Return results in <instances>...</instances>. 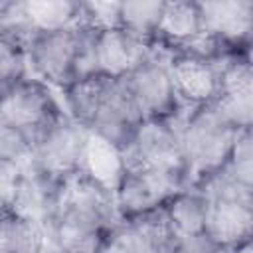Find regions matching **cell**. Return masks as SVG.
I'll return each mask as SVG.
<instances>
[{"mask_svg":"<svg viewBox=\"0 0 253 253\" xmlns=\"http://www.w3.org/2000/svg\"><path fill=\"white\" fill-rule=\"evenodd\" d=\"M59 184L61 180L38 170L28 162L24 166V174H22V182L18 188L12 213L45 225L55 210Z\"/></svg>","mask_w":253,"mask_h":253,"instance_id":"cell-14","label":"cell"},{"mask_svg":"<svg viewBox=\"0 0 253 253\" xmlns=\"http://www.w3.org/2000/svg\"><path fill=\"white\" fill-rule=\"evenodd\" d=\"M204 30L223 45H241L249 42L253 30L251 0L200 2Z\"/></svg>","mask_w":253,"mask_h":253,"instance_id":"cell-13","label":"cell"},{"mask_svg":"<svg viewBox=\"0 0 253 253\" xmlns=\"http://www.w3.org/2000/svg\"><path fill=\"white\" fill-rule=\"evenodd\" d=\"M10 16H16V26H20L28 36L34 32H55L79 24L81 2H69V0L16 2L10 10Z\"/></svg>","mask_w":253,"mask_h":253,"instance_id":"cell-15","label":"cell"},{"mask_svg":"<svg viewBox=\"0 0 253 253\" xmlns=\"http://www.w3.org/2000/svg\"><path fill=\"white\" fill-rule=\"evenodd\" d=\"M87 136L89 128L63 113L34 140L30 164L63 180L73 172H79Z\"/></svg>","mask_w":253,"mask_h":253,"instance_id":"cell-8","label":"cell"},{"mask_svg":"<svg viewBox=\"0 0 253 253\" xmlns=\"http://www.w3.org/2000/svg\"><path fill=\"white\" fill-rule=\"evenodd\" d=\"M162 8L164 2L158 0L121 2V28L146 43H154L158 38Z\"/></svg>","mask_w":253,"mask_h":253,"instance_id":"cell-20","label":"cell"},{"mask_svg":"<svg viewBox=\"0 0 253 253\" xmlns=\"http://www.w3.org/2000/svg\"><path fill=\"white\" fill-rule=\"evenodd\" d=\"M63 115L47 83L26 77L0 95V121L34 140Z\"/></svg>","mask_w":253,"mask_h":253,"instance_id":"cell-7","label":"cell"},{"mask_svg":"<svg viewBox=\"0 0 253 253\" xmlns=\"http://www.w3.org/2000/svg\"><path fill=\"white\" fill-rule=\"evenodd\" d=\"M162 208L117 223L105 235L97 253H162V251H168L172 243V231L168 227Z\"/></svg>","mask_w":253,"mask_h":253,"instance_id":"cell-10","label":"cell"},{"mask_svg":"<svg viewBox=\"0 0 253 253\" xmlns=\"http://www.w3.org/2000/svg\"><path fill=\"white\" fill-rule=\"evenodd\" d=\"M204 34L206 30L200 2H164L156 42L162 40L166 45L182 51Z\"/></svg>","mask_w":253,"mask_h":253,"instance_id":"cell-16","label":"cell"},{"mask_svg":"<svg viewBox=\"0 0 253 253\" xmlns=\"http://www.w3.org/2000/svg\"><path fill=\"white\" fill-rule=\"evenodd\" d=\"M164 215L172 231V239L206 233L208 200L196 186H186L164 204Z\"/></svg>","mask_w":253,"mask_h":253,"instance_id":"cell-17","label":"cell"},{"mask_svg":"<svg viewBox=\"0 0 253 253\" xmlns=\"http://www.w3.org/2000/svg\"><path fill=\"white\" fill-rule=\"evenodd\" d=\"M0 253H49L45 225L12 211L0 215Z\"/></svg>","mask_w":253,"mask_h":253,"instance_id":"cell-19","label":"cell"},{"mask_svg":"<svg viewBox=\"0 0 253 253\" xmlns=\"http://www.w3.org/2000/svg\"><path fill=\"white\" fill-rule=\"evenodd\" d=\"M95 34L97 30L81 22L65 30L30 34L26 55L36 79L65 89L79 79L97 75Z\"/></svg>","mask_w":253,"mask_h":253,"instance_id":"cell-3","label":"cell"},{"mask_svg":"<svg viewBox=\"0 0 253 253\" xmlns=\"http://www.w3.org/2000/svg\"><path fill=\"white\" fill-rule=\"evenodd\" d=\"M162 253H170V251H162Z\"/></svg>","mask_w":253,"mask_h":253,"instance_id":"cell-25","label":"cell"},{"mask_svg":"<svg viewBox=\"0 0 253 253\" xmlns=\"http://www.w3.org/2000/svg\"><path fill=\"white\" fill-rule=\"evenodd\" d=\"M121 221L115 192L73 172L61 180L55 210L45 223L49 251L97 253L105 235Z\"/></svg>","mask_w":253,"mask_h":253,"instance_id":"cell-1","label":"cell"},{"mask_svg":"<svg viewBox=\"0 0 253 253\" xmlns=\"http://www.w3.org/2000/svg\"><path fill=\"white\" fill-rule=\"evenodd\" d=\"M79 22L97 32L121 28V2H81Z\"/></svg>","mask_w":253,"mask_h":253,"instance_id":"cell-23","label":"cell"},{"mask_svg":"<svg viewBox=\"0 0 253 253\" xmlns=\"http://www.w3.org/2000/svg\"><path fill=\"white\" fill-rule=\"evenodd\" d=\"M152 51V43H146L123 28L103 30L95 34V63L97 73L121 79L140 65Z\"/></svg>","mask_w":253,"mask_h":253,"instance_id":"cell-12","label":"cell"},{"mask_svg":"<svg viewBox=\"0 0 253 253\" xmlns=\"http://www.w3.org/2000/svg\"><path fill=\"white\" fill-rule=\"evenodd\" d=\"M219 63L192 53L170 55V75L182 105H210L219 93Z\"/></svg>","mask_w":253,"mask_h":253,"instance_id":"cell-11","label":"cell"},{"mask_svg":"<svg viewBox=\"0 0 253 253\" xmlns=\"http://www.w3.org/2000/svg\"><path fill=\"white\" fill-rule=\"evenodd\" d=\"M32 160V140L18 128L0 121V162L26 166Z\"/></svg>","mask_w":253,"mask_h":253,"instance_id":"cell-22","label":"cell"},{"mask_svg":"<svg viewBox=\"0 0 253 253\" xmlns=\"http://www.w3.org/2000/svg\"><path fill=\"white\" fill-rule=\"evenodd\" d=\"M65 105L71 119L121 150L144 121L123 79L99 73L65 87Z\"/></svg>","mask_w":253,"mask_h":253,"instance_id":"cell-2","label":"cell"},{"mask_svg":"<svg viewBox=\"0 0 253 253\" xmlns=\"http://www.w3.org/2000/svg\"><path fill=\"white\" fill-rule=\"evenodd\" d=\"M142 119H176L180 117V99L170 75V55L164 57L152 43L150 55L130 73L121 77Z\"/></svg>","mask_w":253,"mask_h":253,"instance_id":"cell-6","label":"cell"},{"mask_svg":"<svg viewBox=\"0 0 253 253\" xmlns=\"http://www.w3.org/2000/svg\"><path fill=\"white\" fill-rule=\"evenodd\" d=\"M188 186L184 172L144 166H125V174L115 190L117 210L123 219L138 217L160 210L174 194Z\"/></svg>","mask_w":253,"mask_h":253,"instance_id":"cell-5","label":"cell"},{"mask_svg":"<svg viewBox=\"0 0 253 253\" xmlns=\"http://www.w3.org/2000/svg\"><path fill=\"white\" fill-rule=\"evenodd\" d=\"M180 119L182 115L176 119H144L128 146L123 150L125 166H144L186 174L180 146Z\"/></svg>","mask_w":253,"mask_h":253,"instance_id":"cell-9","label":"cell"},{"mask_svg":"<svg viewBox=\"0 0 253 253\" xmlns=\"http://www.w3.org/2000/svg\"><path fill=\"white\" fill-rule=\"evenodd\" d=\"M237 128L225 123L211 105L196 107L180 119V146L188 186L223 168L231 156Z\"/></svg>","mask_w":253,"mask_h":253,"instance_id":"cell-4","label":"cell"},{"mask_svg":"<svg viewBox=\"0 0 253 253\" xmlns=\"http://www.w3.org/2000/svg\"><path fill=\"white\" fill-rule=\"evenodd\" d=\"M26 36L20 32L0 30V95L28 77Z\"/></svg>","mask_w":253,"mask_h":253,"instance_id":"cell-21","label":"cell"},{"mask_svg":"<svg viewBox=\"0 0 253 253\" xmlns=\"http://www.w3.org/2000/svg\"><path fill=\"white\" fill-rule=\"evenodd\" d=\"M79 172L89 176L91 180L99 182L101 186L109 188L111 192L117 190L123 174H125V156L123 150L111 144L109 140L89 132L85 150L81 156Z\"/></svg>","mask_w":253,"mask_h":253,"instance_id":"cell-18","label":"cell"},{"mask_svg":"<svg viewBox=\"0 0 253 253\" xmlns=\"http://www.w3.org/2000/svg\"><path fill=\"white\" fill-rule=\"evenodd\" d=\"M24 166L14 162H0V215L10 213L18 196Z\"/></svg>","mask_w":253,"mask_h":253,"instance_id":"cell-24","label":"cell"}]
</instances>
